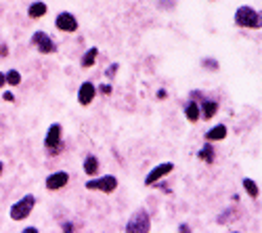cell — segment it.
Returning <instances> with one entry per match:
<instances>
[{"label":"cell","instance_id":"15","mask_svg":"<svg viewBox=\"0 0 262 233\" xmlns=\"http://www.w3.org/2000/svg\"><path fill=\"white\" fill-rule=\"evenodd\" d=\"M185 118L191 122V124H195V122H200V103H195L193 99L185 105Z\"/></svg>","mask_w":262,"mask_h":233},{"label":"cell","instance_id":"16","mask_svg":"<svg viewBox=\"0 0 262 233\" xmlns=\"http://www.w3.org/2000/svg\"><path fill=\"white\" fill-rule=\"evenodd\" d=\"M82 168H84V173L89 177H95V175H99V160L95 156H86Z\"/></svg>","mask_w":262,"mask_h":233},{"label":"cell","instance_id":"8","mask_svg":"<svg viewBox=\"0 0 262 233\" xmlns=\"http://www.w3.org/2000/svg\"><path fill=\"white\" fill-rule=\"evenodd\" d=\"M172 171H174V164H172V162H164V164L154 166V168L149 171V175L145 177V185H156L160 179L168 177Z\"/></svg>","mask_w":262,"mask_h":233},{"label":"cell","instance_id":"20","mask_svg":"<svg viewBox=\"0 0 262 233\" xmlns=\"http://www.w3.org/2000/svg\"><path fill=\"white\" fill-rule=\"evenodd\" d=\"M202 66L204 68H210V72H216L218 70V61H214V59H202Z\"/></svg>","mask_w":262,"mask_h":233},{"label":"cell","instance_id":"1","mask_svg":"<svg viewBox=\"0 0 262 233\" xmlns=\"http://www.w3.org/2000/svg\"><path fill=\"white\" fill-rule=\"evenodd\" d=\"M235 24L239 28H250V30H260L262 28V17L260 11L252 7H239L235 11Z\"/></svg>","mask_w":262,"mask_h":233},{"label":"cell","instance_id":"13","mask_svg":"<svg viewBox=\"0 0 262 233\" xmlns=\"http://www.w3.org/2000/svg\"><path fill=\"white\" fill-rule=\"evenodd\" d=\"M97 57H99V49L97 47H91L89 51H86L84 55H82V59H80V66L84 68V70H91L95 63H97Z\"/></svg>","mask_w":262,"mask_h":233},{"label":"cell","instance_id":"25","mask_svg":"<svg viewBox=\"0 0 262 233\" xmlns=\"http://www.w3.org/2000/svg\"><path fill=\"white\" fill-rule=\"evenodd\" d=\"M3 97H5V101H11V103L15 101V97H13V93H9V91H7V93H5Z\"/></svg>","mask_w":262,"mask_h":233},{"label":"cell","instance_id":"5","mask_svg":"<svg viewBox=\"0 0 262 233\" xmlns=\"http://www.w3.org/2000/svg\"><path fill=\"white\" fill-rule=\"evenodd\" d=\"M32 45H34L36 51L42 53V55H53V53H57V42H55L47 32H34Z\"/></svg>","mask_w":262,"mask_h":233},{"label":"cell","instance_id":"11","mask_svg":"<svg viewBox=\"0 0 262 233\" xmlns=\"http://www.w3.org/2000/svg\"><path fill=\"white\" fill-rule=\"evenodd\" d=\"M218 112V101L216 99H202V108H200V118L204 120H212Z\"/></svg>","mask_w":262,"mask_h":233},{"label":"cell","instance_id":"10","mask_svg":"<svg viewBox=\"0 0 262 233\" xmlns=\"http://www.w3.org/2000/svg\"><path fill=\"white\" fill-rule=\"evenodd\" d=\"M68 183H70V175L65 173V171H57V173L49 175L47 181H45V185H47L49 192H59V189H63Z\"/></svg>","mask_w":262,"mask_h":233},{"label":"cell","instance_id":"7","mask_svg":"<svg viewBox=\"0 0 262 233\" xmlns=\"http://www.w3.org/2000/svg\"><path fill=\"white\" fill-rule=\"evenodd\" d=\"M61 139H63V129H61V124H51V129L45 137V147L51 152H59L61 150Z\"/></svg>","mask_w":262,"mask_h":233},{"label":"cell","instance_id":"12","mask_svg":"<svg viewBox=\"0 0 262 233\" xmlns=\"http://www.w3.org/2000/svg\"><path fill=\"white\" fill-rule=\"evenodd\" d=\"M227 135H229L227 126H225V124H216V126H212V129L206 133V141H210V143H214V141H225Z\"/></svg>","mask_w":262,"mask_h":233},{"label":"cell","instance_id":"4","mask_svg":"<svg viewBox=\"0 0 262 233\" xmlns=\"http://www.w3.org/2000/svg\"><path fill=\"white\" fill-rule=\"evenodd\" d=\"M89 192H103V194H114L118 189V179L114 175H105L99 179H89L84 185Z\"/></svg>","mask_w":262,"mask_h":233},{"label":"cell","instance_id":"17","mask_svg":"<svg viewBox=\"0 0 262 233\" xmlns=\"http://www.w3.org/2000/svg\"><path fill=\"white\" fill-rule=\"evenodd\" d=\"M242 185H244V189H246V194L252 198V200H258V196H260V189H258V185H256V181H252V179H244L242 181Z\"/></svg>","mask_w":262,"mask_h":233},{"label":"cell","instance_id":"22","mask_svg":"<svg viewBox=\"0 0 262 233\" xmlns=\"http://www.w3.org/2000/svg\"><path fill=\"white\" fill-rule=\"evenodd\" d=\"M116 72H118V63H112V66H109V70H107V76L112 78V76H116Z\"/></svg>","mask_w":262,"mask_h":233},{"label":"cell","instance_id":"26","mask_svg":"<svg viewBox=\"0 0 262 233\" xmlns=\"http://www.w3.org/2000/svg\"><path fill=\"white\" fill-rule=\"evenodd\" d=\"M24 231H26V233H38V229H36V227H26Z\"/></svg>","mask_w":262,"mask_h":233},{"label":"cell","instance_id":"18","mask_svg":"<svg viewBox=\"0 0 262 233\" xmlns=\"http://www.w3.org/2000/svg\"><path fill=\"white\" fill-rule=\"evenodd\" d=\"M198 156H200L204 162H208V164H212V162H214V147H212V143H210V141H208V143L202 147Z\"/></svg>","mask_w":262,"mask_h":233},{"label":"cell","instance_id":"27","mask_svg":"<svg viewBox=\"0 0 262 233\" xmlns=\"http://www.w3.org/2000/svg\"><path fill=\"white\" fill-rule=\"evenodd\" d=\"M63 229H65V231H72V229H74V225H72V223H65V225H63Z\"/></svg>","mask_w":262,"mask_h":233},{"label":"cell","instance_id":"23","mask_svg":"<svg viewBox=\"0 0 262 233\" xmlns=\"http://www.w3.org/2000/svg\"><path fill=\"white\" fill-rule=\"evenodd\" d=\"M3 87H7V76H5V72H0V89Z\"/></svg>","mask_w":262,"mask_h":233},{"label":"cell","instance_id":"2","mask_svg":"<svg viewBox=\"0 0 262 233\" xmlns=\"http://www.w3.org/2000/svg\"><path fill=\"white\" fill-rule=\"evenodd\" d=\"M34 206H36V198H34L32 194H28V196H24V198L17 200V202L11 206L9 217H11L13 221H26V219L32 215Z\"/></svg>","mask_w":262,"mask_h":233},{"label":"cell","instance_id":"28","mask_svg":"<svg viewBox=\"0 0 262 233\" xmlns=\"http://www.w3.org/2000/svg\"><path fill=\"white\" fill-rule=\"evenodd\" d=\"M3 171H5V164H3V162H0V175H3Z\"/></svg>","mask_w":262,"mask_h":233},{"label":"cell","instance_id":"6","mask_svg":"<svg viewBox=\"0 0 262 233\" xmlns=\"http://www.w3.org/2000/svg\"><path fill=\"white\" fill-rule=\"evenodd\" d=\"M55 28H57L59 32L74 34V32L78 30V19H76V15H74V13L63 11V13H59V15L55 17Z\"/></svg>","mask_w":262,"mask_h":233},{"label":"cell","instance_id":"19","mask_svg":"<svg viewBox=\"0 0 262 233\" xmlns=\"http://www.w3.org/2000/svg\"><path fill=\"white\" fill-rule=\"evenodd\" d=\"M5 76H7V84H9V87H19V84H21V74L17 70H9Z\"/></svg>","mask_w":262,"mask_h":233},{"label":"cell","instance_id":"24","mask_svg":"<svg viewBox=\"0 0 262 233\" xmlns=\"http://www.w3.org/2000/svg\"><path fill=\"white\" fill-rule=\"evenodd\" d=\"M7 55H9V47L0 45V57H7Z\"/></svg>","mask_w":262,"mask_h":233},{"label":"cell","instance_id":"3","mask_svg":"<svg viewBox=\"0 0 262 233\" xmlns=\"http://www.w3.org/2000/svg\"><path fill=\"white\" fill-rule=\"evenodd\" d=\"M124 229L128 233H147L151 231V219H149V213L145 208H139L137 213L128 219V223L124 225Z\"/></svg>","mask_w":262,"mask_h":233},{"label":"cell","instance_id":"14","mask_svg":"<svg viewBox=\"0 0 262 233\" xmlns=\"http://www.w3.org/2000/svg\"><path fill=\"white\" fill-rule=\"evenodd\" d=\"M47 11H49L47 3H42V0H36V3H32V5H30L28 15H30L32 19H42V17L47 15Z\"/></svg>","mask_w":262,"mask_h":233},{"label":"cell","instance_id":"21","mask_svg":"<svg viewBox=\"0 0 262 233\" xmlns=\"http://www.w3.org/2000/svg\"><path fill=\"white\" fill-rule=\"evenodd\" d=\"M101 95H112V91H114V87H112V84H109V82H105V84H101V87L97 89Z\"/></svg>","mask_w":262,"mask_h":233},{"label":"cell","instance_id":"9","mask_svg":"<svg viewBox=\"0 0 262 233\" xmlns=\"http://www.w3.org/2000/svg\"><path fill=\"white\" fill-rule=\"evenodd\" d=\"M95 97H97V84H93L91 80L82 82V87H80V91H78V101H80V105L89 108V105L95 101Z\"/></svg>","mask_w":262,"mask_h":233}]
</instances>
